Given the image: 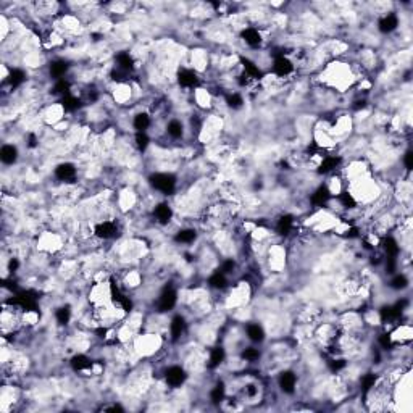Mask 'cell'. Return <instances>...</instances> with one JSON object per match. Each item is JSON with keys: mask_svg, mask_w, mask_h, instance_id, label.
<instances>
[{"mask_svg": "<svg viewBox=\"0 0 413 413\" xmlns=\"http://www.w3.org/2000/svg\"><path fill=\"white\" fill-rule=\"evenodd\" d=\"M149 184L157 192L163 195H171L178 188V179L173 173H152L149 176Z\"/></svg>", "mask_w": 413, "mask_h": 413, "instance_id": "obj_1", "label": "cell"}, {"mask_svg": "<svg viewBox=\"0 0 413 413\" xmlns=\"http://www.w3.org/2000/svg\"><path fill=\"white\" fill-rule=\"evenodd\" d=\"M178 304V291L171 286H167L160 292L158 295V301H157V310L160 313H165V312H170Z\"/></svg>", "mask_w": 413, "mask_h": 413, "instance_id": "obj_2", "label": "cell"}, {"mask_svg": "<svg viewBox=\"0 0 413 413\" xmlns=\"http://www.w3.org/2000/svg\"><path fill=\"white\" fill-rule=\"evenodd\" d=\"M186 379H188L186 370L179 365H171L165 370V381H167V384L173 389L181 387L186 383Z\"/></svg>", "mask_w": 413, "mask_h": 413, "instance_id": "obj_3", "label": "cell"}, {"mask_svg": "<svg viewBox=\"0 0 413 413\" xmlns=\"http://www.w3.org/2000/svg\"><path fill=\"white\" fill-rule=\"evenodd\" d=\"M118 224L117 221L113 220H105V221H100L99 224H96L94 228V234L99 237V239H103V241H108V239H113V237L118 236Z\"/></svg>", "mask_w": 413, "mask_h": 413, "instance_id": "obj_4", "label": "cell"}, {"mask_svg": "<svg viewBox=\"0 0 413 413\" xmlns=\"http://www.w3.org/2000/svg\"><path fill=\"white\" fill-rule=\"evenodd\" d=\"M178 84L182 89H194L200 84V78L197 75V71H194L191 68H181L178 71Z\"/></svg>", "mask_w": 413, "mask_h": 413, "instance_id": "obj_5", "label": "cell"}, {"mask_svg": "<svg viewBox=\"0 0 413 413\" xmlns=\"http://www.w3.org/2000/svg\"><path fill=\"white\" fill-rule=\"evenodd\" d=\"M278 386L284 392V394H294L297 386V375L291 370H284L283 373L278 376Z\"/></svg>", "mask_w": 413, "mask_h": 413, "instance_id": "obj_6", "label": "cell"}, {"mask_svg": "<svg viewBox=\"0 0 413 413\" xmlns=\"http://www.w3.org/2000/svg\"><path fill=\"white\" fill-rule=\"evenodd\" d=\"M55 178L58 181H63V182H71V181H75L76 176H78V168L75 167L73 163H60L57 165V168H55Z\"/></svg>", "mask_w": 413, "mask_h": 413, "instance_id": "obj_7", "label": "cell"}, {"mask_svg": "<svg viewBox=\"0 0 413 413\" xmlns=\"http://www.w3.org/2000/svg\"><path fill=\"white\" fill-rule=\"evenodd\" d=\"M294 71V63L286 55H278L273 60V73L280 78H286Z\"/></svg>", "mask_w": 413, "mask_h": 413, "instance_id": "obj_8", "label": "cell"}, {"mask_svg": "<svg viewBox=\"0 0 413 413\" xmlns=\"http://www.w3.org/2000/svg\"><path fill=\"white\" fill-rule=\"evenodd\" d=\"M68 70H70V63H68L66 60H63V58L52 60L50 65H49V76L54 79V81L65 79Z\"/></svg>", "mask_w": 413, "mask_h": 413, "instance_id": "obj_9", "label": "cell"}, {"mask_svg": "<svg viewBox=\"0 0 413 413\" xmlns=\"http://www.w3.org/2000/svg\"><path fill=\"white\" fill-rule=\"evenodd\" d=\"M28 79V75L25 73V70L21 68H13L10 70V73L7 78H4V86H8L12 90L21 87Z\"/></svg>", "mask_w": 413, "mask_h": 413, "instance_id": "obj_10", "label": "cell"}, {"mask_svg": "<svg viewBox=\"0 0 413 413\" xmlns=\"http://www.w3.org/2000/svg\"><path fill=\"white\" fill-rule=\"evenodd\" d=\"M186 328H188V323H186V318L182 315H174L170 322V336L173 342H178L181 340V337L186 333Z\"/></svg>", "mask_w": 413, "mask_h": 413, "instance_id": "obj_11", "label": "cell"}, {"mask_svg": "<svg viewBox=\"0 0 413 413\" xmlns=\"http://www.w3.org/2000/svg\"><path fill=\"white\" fill-rule=\"evenodd\" d=\"M241 61V65H242V73L249 78L250 81L254 79H262L263 78V71L262 68L257 65V61L250 60V58H247V57H241L239 58Z\"/></svg>", "mask_w": 413, "mask_h": 413, "instance_id": "obj_12", "label": "cell"}, {"mask_svg": "<svg viewBox=\"0 0 413 413\" xmlns=\"http://www.w3.org/2000/svg\"><path fill=\"white\" fill-rule=\"evenodd\" d=\"M153 216H155V221H157L158 224H168L173 218V209L170 206L168 202H160V203L155 205Z\"/></svg>", "mask_w": 413, "mask_h": 413, "instance_id": "obj_13", "label": "cell"}, {"mask_svg": "<svg viewBox=\"0 0 413 413\" xmlns=\"http://www.w3.org/2000/svg\"><path fill=\"white\" fill-rule=\"evenodd\" d=\"M18 157H19V152L15 144H4L2 149H0V160H2V163L7 165V167L15 165L18 162Z\"/></svg>", "mask_w": 413, "mask_h": 413, "instance_id": "obj_14", "label": "cell"}, {"mask_svg": "<svg viewBox=\"0 0 413 413\" xmlns=\"http://www.w3.org/2000/svg\"><path fill=\"white\" fill-rule=\"evenodd\" d=\"M241 37L250 49H257L262 44V33L257 28H244L241 31Z\"/></svg>", "mask_w": 413, "mask_h": 413, "instance_id": "obj_15", "label": "cell"}, {"mask_svg": "<svg viewBox=\"0 0 413 413\" xmlns=\"http://www.w3.org/2000/svg\"><path fill=\"white\" fill-rule=\"evenodd\" d=\"M340 162H342V158L337 157V155H326V157H323L322 163L318 165L316 173L318 174H329V173H333V171H336V168L340 165Z\"/></svg>", "mask_w": 413, "mask_h": 413, "instance_id": "obj_16", "label": "cell"}, {"mask_svg": "<svg viewBox=\"0 0 413 413\" xmlns=\"http://www.w3.org/2000/svg\"><path fill=\"white\" fill-rule=\"evenodd\" d=\"M397 26H399V18L396 13H387L378 21V29H379V33H383V34L394 33Z\"/></svg>", "mask_w": 413, "mask_h": 413, "instance_id": "obj_17", "label": "cell"}, {"mask_svg": "<svg viewBox=\"0 0 413 413\" xmlns=\"http://www.w3.org/2000/svg\"><path fill=\"white\" fill-rule=\"evenodd\" d=\"M329 199H331V191L328 189V186L322 184L313 191L312 197H310V202H312V205H315V206H325L329 202Z\"/></svg>", "mask_w": 413, "mask_h": 413, "instance_id": "obj_18", "label": "cell"}, {"mask_svg": "<svg viewBox=\"0 0 413 413\" xmlns=\"http://www.w3.org/2000/svg\"><path fill=\"white\" fill-rule=\"evenodd\" d=\"M70 365H71V368L76 371V373H82V371L92 370V366H94V361H92V358H89L84 354H76L73 358L70 360Z\"/></svg>", "mask_w": 413, "mask_h": 413, "instance_id": "obj_19", "label": "cell"}, {"mask_svg": "<svg viewBox=\"0 0 413 413\" xmlns=\"http://www.w3.org/2000/svg\"><path fill=\"white\" fill-rule=\"evenodd\" d=\"M115 68L125 71V73L131 75L134 71V58L129 52H120L115 57Z\"/></svg>", "mask_w": 413, "mask_h": 413, "instance_id": "obj_20", "label": "cell"}, {"mask_svg": "<svg viewBox=\"0 0 413 413\" xmlns=\"http://www.w3.org/2000/svg\"><path fill=\"white\" fill-rule=\"evenodd\" d=\"M226 358V350L218 346V347H213L210 350V355H209V360H206V368L209 370H216L223 365V361Z\"/></svg>", "mask_w": 413, "mask_h": 413, "instance_id": "obj_21", "label": "cell"}, {"mask_svg": "<svg viewBox=\"0 0 413 413\" xmlns=\"http://www.w3.org/2000/svg\"><path fill=\"white\" fill-rule=\"evenodd\" d=\"M150 126H152V118L149 113L139 111L132 117V128L136 129V132H147Z\"/></svg>", "mask_w": 413, "mask_h": 413, "instance_id": "obj_22", "label": "cell"}, {"mask_svg": "<svg viewBox=\"0 0 413 413\" xmlns=\"http://www.w3.org/2000/svg\"><path fill=\"white\" fill-rule=\"evenodd\" d=\"M295 218L292 215H283L280 220L276 221V233L280 236H289L294 230Z\"/></svg>", "mask_w": 413, "mask_h": 413, "instance_id": "obj_23", "label": "cell"}, {"mask_svg": "<svg viewBox=\"0 0 413 413\" xmlns=\"http://www.w3.org/2000/svg\"><path fill=\"white\" fill-rule=\"evenodd\" d=\"M245 334H247V339L252 340V342H255V344H262L265 340V331L258 323H249V325H247L245 326Z\"/></svg>", "mask_w": 413, "mask_h": 413, "instance_id": "obj_24", "label": "cell"}, {"mask_svg": "<svg viewBox=\"0 0 413 413\" xmlns=\"http://www.w3.org/2000/svg\"><path fill=\"white\" fill-rule=\"evenodd\" d=\"M167 136H170L171 139H181L184 136V125H182V121L176 120V118H173L167 123Z\"/></svg>", "mask_w": 413, "mask_h": 413, "instance_id": "obj_25", "label": "cell"}, {"mask_svg": "<svg viewBox=\"0 0 413 413\" xmlns=\"http://www.w3.org/2000/svg\"><path fill=\"white\" fill-rule=\"evenodd\" d=\"M209 286L215 291H223V289L228 287V276L223 274L221 271H215L209 278Z\"/></svg>", "mask_w": 413, "mask_h": 413, "instance_id": "obj_26", "label": "cell"}, {"mask_svg": "<svg viewBox=\"0 0 413 413\" xmlns=\"http://www.w3.org/2000/svg\"><path fill=\"white\" fill-rule=\"evenodd\" d=\"M197 239V231L194 228H182L174 234V241L178 244H192Z\"/></svg>", "mask_w": 413, "mask_h": 413, "instance_id": "obj_27", "label": "cell"}, {"mask_svg": "<svg viewBox=\"0 0 413 413\" xmlns=\"http://www.w3.org/2000/svg\"><path fill=\"white\" fill-rule=\"evenodd\" d=\"M61 107H63L65 111H70V113H73L76 110H79L81 107V100L75 96V94H66L65 97H61Z\"/></svg>", "mask_w": 413, "mask_h": 413, "instance_id": "obj_28", "label": "cell"}, {"mask_svg": "<svg viewBox=\"0 0 413 413\" xmlns=\"http://www.w3.org/2000/svg\"><path fill=\"white\" fill-rule=\"evenodd\" d=\"M379 316H381V322H383V323H392V322H396V319L400 318V315L396 312V308L392 305H383V307H381Z\"/></svg>", "mask_w": 413, "mask_h": 413, "instance_id": "obj_29", "label": "cell"}, {"mask_svg": "<svg viewBox=\"0 0 413 413\" xmlns=\"http://www.w3.org/2000/svg\"><path fill=\"white\" fill-rule=\"evenodd\" d=\"M383 249H384V254L386 257H399V252H400V247H399V242L394 239V237H384L383 241Z\"/></svg>", "mask_w": 413, "mask_h": 413, "instance_id": "obj_30", "label": "cell"}, {"mask_svg": "<svg viewBox=\"0 0 413 413\" xmlns=\"http://www.w3.org/2000/svg\"><path fill=\"white\" fill-rule=\"evenodd\" d=\"M224 100H226V105L231 110H241L244 107V97L239 92H230V94H226Z\"/></svg>", "mask_w": 413, "mask_h": 413, "instance_id": "obj_31", "label": "cell"}, {"mask_svg": "<svg viewBox=\"0 0 413 413\" xmlns=\"http://www.w3.org/2000/svg\"><path fill=\"white\" fill-rule=\"evenodd\" d=\"M224 397H226V387H224L223 383H218L216 386L212 387V391H210V402H212V404H215V405L221 404V402L224 400Z\"/></svg>", "mask_w": 413, "mask_h": 413, "instance_id": "obj_32", "label": "cell"}, {"mask_svg": "<svg viewBox=\"0 0 413 413\" xmlns=\"http://www.w3.org/2000/svg\"><path fill=\"white\" fill-rule=\"evenodd\" d=\"M55 319L60 326H66L71 322V308L68 305H63L55 310Z\"/></svg>", "mask_w": 413, "mask_h": 413, "instance_id": "obj_33", "label": "cell"}, {"mask_svg": "<svg viewBox=\"0 0 413 413\" xmlns=\"http://www.w3.org/2000/svg\"><path fill=\"white\" fill-rule=\"evenodd\" d=\"M376 381H378V376L375 375V373H366V375H363L361 376V379H360V386H361V391L365 392H370V391H373L375 389V386H376Z\"/></svg>", "mask_w": 413, "mask_h": 413, "instance_id": "obj_34", "label": "cell"}, {"mask_svg": "<svg viewBox=\"0 0 413 413\" xmlns=\"http://www.w3.org/2000/svg\"><path fill=\"white\" fill-rule=\"evenodd\" d=\"M134 144L139 152H146L147 147L150 146V137L147 132H136L134 134Z\"/></svg>", "mask_w": 413, "mask_h": 413, "instance_id": "obj_35", "label": "cell"}, {"mask_svg": "<svg viewBox=\"0 0 413 413\" xmlns=\"http://www.w3.org/2000/svg\"><path fill=\"white\" fill-rule=\"evenodd\" d=\"M337 200H339V203L344 206V209H355L357 206V200H355V197H354V194H350V192H340L339 195H337Z\"/></svg>", "mask_w": 413, "mask_h": 413, "instance_id": "obj_36", "label": "cell"}, {"mask_svg": "<svg viewBox=\"0 0 413 413\" xmlns=\"http://www.w3.org/2000/svg\"><path fill=\"white\" fill-rule=\"evenodd\" d=\"M241 357H242V360L249 361V363H254V361H258V360H260L262 354H260V350L255 349V347H245V349L242 350Z\"/></svg>", "mask_w": 413, "mask_h": 413, "instance_id": "obj_37", "label": "cell"}, {"mask_svg": "<svg viewBox=\"0 0 413 413\" xmlns=\"http://www.w3.org/2000/svg\"><path fill=\"white\" fill-rule=\"evenodd\" d=\"M394 291H404V289L408 286V280H407V276L405 274H394V278H392V281L389 284Z\"/></svg>", "mask_w": 413, "mask_h": 413, "instance_id": "obj_38", "label": "cell"}, {"mask_svg": "<svg viewBox=\"0 0 413 413\" xmlns=\"http://www.w3.org/2000/svg\"><path fill=\"white\" fill-rule=\"evenodd\" d=\"M328 365L333 373H339V371H342L347 366V361L344 358H333V360L328 361Z\"/></svg>", "mask_w": 413, "mask_h": 413, "instance_id": "obj_39", "label": "cell"}, {"mask_svg": "<svg viewBox=\"0 0 413 413\" xmlns=\"http://www.w3.org/2000/svg\"><path fill=\"white\" fill-rule=\"evenodd\" d=\"M234 270H236V262L233 260V258H226V260H223L221 265H220V268H218V271H221L226 276L231 274Z\"/></svg>", "mask_w": 413, "mask_h": 413, "instance_id": "obj_40", "label": "cell"}, {"mask_svg": "<svg viewBox=\"0 0 413 413\" xmlns=\"http://www.w3.org/2000/svg\"><path fill=\"white\" fill-rule=\"evenodd\" d=\"M397 270V257H386V273L396 274Z\"/></svg>", "mask_w": 413, "mask_h": 413, "instance_id": "obj_41", "label": "cell"}, {"mask_svg": "<svg viewBox=\"0 0 413 413\" xmlns=\"http://www.w3.org/2000/svg\"><path fill=\"white\" fill-rule=\"evenodd\" d=\"M378 344L383 347V349H391V346H392V339H391V334L389 333H383V334H379V337H378Z\"/></svg>", "mask_w": 413, "mask_h": 413, "instance_id": "obj_42", "label": "cell"}, {"mask_svg": "<svg viewBox=\"0 0 413 413\" xmlns=\"http://www.w3.org/2000/svg\"><path fill=\"white\" fill-rule=\"evenodd\" d=\"M18 268H19V260L16 257H12V258H8V263H7V270L10 274H15L18 271Z\"/></svg>", "mask_w": 413, "mask_h": 413, "instance_id": "obj_43", "label": "cell"}, {"mask_svg": "<svg viewBox=\"0 0 413 413\" xmlns=\"http://www.w3.org/2000/svg\"><path fill=\"white\" fill-rule=\"evenodd\" d=\"M404 165H405V168L410 171L413 168V152L411 150H407L404 153Z\"/></svg>", "mask_w": 413, "mask_h": 413, "instance_id": "obj_44", "label": "cell"}, {"mask_svg": "<svg viewBox=\"0 0 413 413\" xmlns=\"http://www.w3.org/2000/svg\"><path fill=\"white\" fill-rule=\"evenodd\" d=\"M39 146V139H37V136L34 132H29L28 134V147L29 149H34V147H37Z\"/></svg>", "mask_w": 413, "mask_h": 413, "instance_id": "obj_45", "label": "cell"}]
</instances>
